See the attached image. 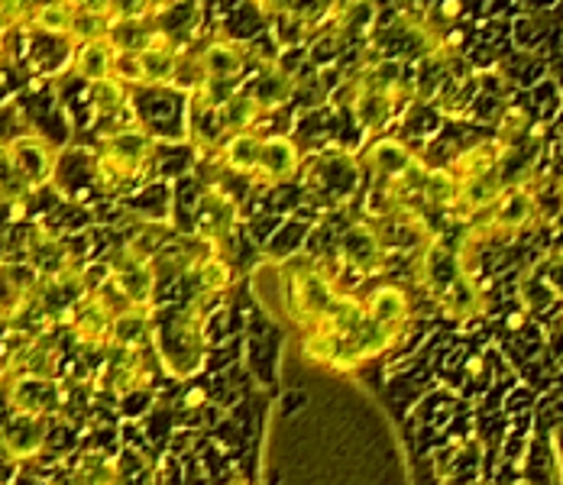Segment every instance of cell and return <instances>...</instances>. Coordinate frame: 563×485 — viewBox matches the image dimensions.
I'll list each match as a JSON object with an SVG mask.
<instances>
[{"label":"cell","instance_id":"4","mask_svg":"<svg viewBox=\"0 0 563 485\" xmlns=\"http://www.w3.org/2000/svg\"><path fill=\"white\" fill-rule=\"evenodd\" d=\"M338 285L328 272L314 263H298L285 272V305H288V315L291 321L305 330H311L314 323L321 321L334 298H338Z\"/></svg>","mask_w":563,"mask_h":485},{"label":"cell","instance_id":"23","mask_svg":"<svg viewBox=\"0 0 563 485\" xmlns=\"http://www.w3.org/2000/svg\"><path fill=\"white\" fill-rule=\"evenodd\" d=\"M191 275L198 282V298H218L233 285V266L214 250L208 256H201V263L191 269Z\"/></svg>","mask_w":563,"mask_h":485},{"label":"cell","instance_id":"22","mask_svg":"<svg viewBox=\"0 0 563 485\" xmlns=\"http://www.w3.org/2000/svg\"><path fill=\"white\" fill-rule=\"evenodd\" d=\"M260 143L263 136L256 130H246V133H236V136H227L224 143L218 146V159L224 168H230L233 175H253L256 159H260Z\"/></svg>","mask_w":563,"mask_h":485},{"label":"cell","instance_id":"10","mask_svg":"<svg viewBox=\"0 0 563 485\" xmlns=\"http://www.w3.org/2000/svg\"><path fill=\"white\" fill-rule=\"evenodd\" d=\"M40 275L26 263H0V315L10 321H26L36 315Z\"/></svg>","mask_w":563,"mask_h":485},{"label":"cell","instance_id":"12","mask_svg":"<svg viewBox=\"0 0 563 485\" xmlns=\"http://www.w3.org/2000/svg\"><path fill=\"white\" fill-rule=\"evenodd\" d=\"M140 71H143V88H178V71L185 55L178 53V43L172 40L169 33L156 30L153 40L136 53Z\"/></svg>","mask_w":563,"mask_h":485},{"label":"cell","instance_id":"26","mask_svg":"<svg viewBox=\"0 0 563 485\" xmlns=\"http://www.w3.org/2000/svg\"><path fill=\"white\" fill-rule=\"evenodd\" d=\"M30 195V185L16 175L13 159L7 153V140H0V205H23Z\"/></svg>","mask_w":563,"mask_h":485},{"label":"cell","instance_id":"8","mask_svg":"<svg viewBox=\"0 0 563 485\" xmlns=\"http://www.w3.org/2000/svg\"><path fill=\"white\" fill-rule=\"evenodd\" d=\"M7 153L13 159L16 175L30 185V191H40L56 178L58 153L53 150L49 140L33 136V133H20V136L7 140Z\"/></svg>","mask_w":563,"mask_h":485},{"label":"cell","instance_id":"28","mask_svg":"<svg viewBox=\"0 0 563 485\" xmlns=\"http://www.w3.org/2000/svg\"><path fill=\"white\" fill-rule=\"evenodd\" d=\"M227 485H250V483H243V480H233V483H227Z\"/></svg>","mask_w":563,"mask_h":485},{"label":"cell","instance_id":"29","mask_svg":"<svg viewBox=\"0 0 563 485\" xmlns=\"http://www.w3.org/2000/svg\"><path fill=\"white\" fill-rule=\"evenodd\" d=\"M561 330H563V305H561Z\"/></svg>","mask_w":563,"mask_h":485},{"label":"cell","instance_id":"19","mask_svg":"<svg viewBox=\"0 0 563 485\" xmlns=\"http://www.w3.org/2000/svg\"><path fill=\"white\" fill-rule=\"evenodd\" d=\"M111 285L123 295V301L130 308H153L156 305L159 275L153 269V263H146V266H126V269L111 272Z\"/></svg>","mask_w":563,"mask_h":485},{"label":"cell","instance_id":"7","mask_svg":"<svg viewBox=\"0 0 563 485\" xmlns=\"http://www.w3.org/2000/svg\"><path fill=\"white\" fill-rule=\"evenodd\" d=\"M150 350H117L108 346L101 353V366L95 373L98 388H104L113 398H123V395H133L140 392L146 382H150Z\"/></svg>","mask_w":563,"mask_h":485},{"label":"cell","instance_id":"1","mask_svg":"<svg viewBox=\"0 0 563 485\" xmlns=\"http://www.w3.org/2000/svg\"><path fill=\"white\" fill-rule=\"evenodd\" d=\"M205 298H195L191 305L172 311L166 318L156 315L153 321V343L150 350L156 353L159 366L172 378H191L205 370L208 346H205Z\"/></svg>","mask_w":563,"mask_h":485},{"label":"cell","instance_id":"14","mask_svg":"<svg viewBox=\"0 0 563 485\" xmlns=\"http://www.w3.org/2000/svg\"><path fill=\"white\" fill-rule=\"evenodd\" d=\"M46 437H49V421L13 415L10 421L0 425V456L7 463H26L43 453Z\"/></svg>","mask_w":563,"mask_h":485},{"label":"cell","instance_id":"13","mask_svg":"<svg viewBox=\"0 0 563 485\" xmlns=\"http://www.w3.org/2000/svg\"><path fill=\"white\" fill-rule=\"evenodd\" d=\"M23 263L36 272L40 278H53V275L65 272L68 266H75L68 243L58 233H53L46 223H33L30 227V233L23 240Z\"/></svg>","mask_w":563,"mask_h":485},{"label":"cell","instance_id":"16","mask_svg":"<svg viewBox=\"0 0 563 485\" xmlns=\"http://www.w3.org/2000/svg\"><path fill=\"white\" fill-rule=\"evenodd\" d=\"M363 308H366V318L386 330H398L405 333V327L411 321V298L401 285L386 282V285H376L366 298H363Z\"/></svg>","mask_w":563,"mask_h":485},{"label":"cell","instance_id":"20","mask_svg":"<svg viewBox=\"0 0 563 485\" xmlns=\"http://www.w3.org/2000/svg\"><path fill=\"white\" fill-rule=\"evenodd\" d=\"M68 68L78 81L85 85H98L104 78H111L113 49L104 43H85V46H71L68 53Z\"/></svg>","mask_w":563,"mask_h":485},{"label":"cell","instance_id":"15","mask_svg":"<svg viewBox=\"0 0 563 485\" xmlns=\"http://www.w3.org/2000/svg\"><path fill=\"white\" fill-rule=\"evenodd\" d=\"M198 58V71H201V85H227L240 78V71L246 68V46L233 43V40H214L208 43Z\"/></svg>","mask_w":563,"mask_h":485},{"label":"cell","instance_id":"6","mask_svg":"<svg viewBox=\"0 0 563 485\" xmlns=\"http://www.w3.org/2000/svg\"><path fill=\"white\" fill-rule=\"evenodd\" d=\"M236 223H240V208H236V201L227 195L224 188H218V185L205 188V195H201V201H198V211H195V236H198L208 250L221 253V246H224L227 240H233Z\"/></svg>","mask_w":563,"mask_h":485},{"label":"cell","instance_id":"11","mask_svg":"<svg viewBox=\"0 0 563 485\" xmlns=\"http://www.w3.org/2000/svg\"><path fill=\"white\" fill-rule=\"evenodd\" d=\"M298 168H301V153H298L295 140L273 133V136H263V143H260V159H256L250 181L263 185V188H276L282 181H291L298 175Z\"/></svg>","mask_w":563,"mask_h":485},{"label":"cell","instance_id":"17","mask_svg":"<svg viewBox=\"0 0 563 485\" xmlns=\"http://www.w3.org/2000/svg\"><path fill=\"white\" fill-rule=\"evenodd\" d=\"M153 321L156 311L153 308H126L113 318L111 327V346L117 350H150L153 343Z\"/></svg>","mask_w":563,"mask_h":485},{"label":"cell","instance_id":"9","mask_svg":"<svg viewBox=\"0 0 563 485\" xmlns=\"http://www.w3.org/2000/svg\"><path fill=\"white\" fill-rule=\"evenodd\" d=\"M340 260L360 275H379L386 269L389 246H386L383 233L376 230V223H369V220L350 223L340 236Z\"/></svg>","mask_w":563,"mask_h":485},{"label":"cell","instance_id":"3","mask_svg":"<svg viewBox=\"0 0 563 485\" xmlns=\"http://www.w3.org/2000/svg\"><path fill=\"white\" fill-rule=\"evenodd\" d=\"M534 223H541V211H538V181L531 178V181H518L506 188L486 214H479L466 227V233H473L476 240L489 246V243H506V240L521 236Z\"/></svg>","mask_w":563,"mask_h":485},{"label":"cell","instance_id":"25","mask_svg":"<svg viewBox=\"0 0 563 485\" xmlns=\"http://www.w3.org/2000/svg\"><path fill=\"white\" fill-rule=\"evenodd\" d=\"M91 104L98 117H117L120 110H126L130 104V88H123L117 78H104L98 85H91Z\"/></svg>","mask_w":563,"mask_h":485},{"label":"cell","instance_id":"2","mask_svg":"<svg viewBox=\"0 0 563 485\" xmlns=\"http://www.w3.org/2000/svg\"><path fill=\"white\" fill-rule=\"evenodd\" d=\"M153 156V133L140 123H123L101 140L95 156V178L104 191H126L150 172Z\"/></svg>","mask_w":563,"mask_h":485},{"label":"cell","instance_id":"24","mask_svg":"<svg viewBox=\"0 0 563 485\" xmlns=\"http://www.w3.org/2000/svg\"><path fill=\"white\" fill-rule=\"evenodd\" d=\"M108 16L88 13V10H75L71 13V26H68V43L71 46H85V43H104L108 40Z\"/></svg>","mask_w":563,"mask_h":485},{"label":"cell","instance_id":"27","mask_svg":"<svg viewBox=\"0 0 563 485\" xmlns=\"http://www.w3.org/2000/svg\"><path fill=\"white\" fill-rule=\"evenodd\" d=\"M75 10H88V13H98V16H108L111 20L117 13V0H68Z\"/></svg>","mask_w":563,"mask_h":485},{"label":"cell","instance_id":"18","mask_svg":"<svg viewBox=\"0 0 563 485\" xmlns=\"http://www.w3.org/2000/svg\"><path fill=\"white\" fill-rule=\"evenodd\" d=\"M75 7L68 0H30L23 30L49 36V40H65L68 43V26H71Z\"/></svg>","mask_w":563,"mask_h":485},{"label":"cell","instance_id":"5","mask_svg":"<svg viewBox=\"0 0 563 485\" xmlns=\"http://www.w3.org/2000/svg\"><path fill=\"white\" fill-rule=\"evenodd\" d=\"M7 401L13 408V415H26V418H43L53 421L62 415L68 392L58 378H36V376H13L7 378Z\"/></svg>","mask_w":563,"mask_h":485},{"label":"cell","instance_id":"21","mask_svg":"<svg viewBox=\"0 0 563 485\" xmlns=\"http://www.w3.org/2000/svg\"><path fill=\"white\" fill-rule=\"evenodd\" d=\"M246 91L260 101V108L266 110V113H273V110L282 108V104L291 98L295 81L282 71V65H276V62H266V65L260 68V75L246 85Z\"/></svg>","mask_w":563,"mask_h":485}]
</instances>
